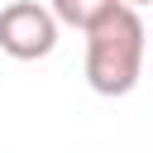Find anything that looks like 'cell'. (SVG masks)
Wrapping results in <instances>:
<instances>
[{
	"label": "cell",
	"instance_id": "cell-2",
	"mask_svg": "<svg viewBox=\"0 0 153 153\" xmlns=\"http://www.w3.org/2000/svg\"><path fill=\"white\" fill-rule=\"evenodd\" d=\"M57 48V19L38 0H10L0 10V53L14 62H38Z\"/></svg>",
	"mask_w": 153,
	"mask_h": 153
},
{
	"label": "cell",
	"instance_id": "cell-3",
	"mask_svg": "<svg viewBox=\"0 0 153 153\" xmlns=\"http://www.w3.org/2000/svg\"><path fill=\"white\" fill-rule=\"evenodd\" d=\"M120 0H48V10H53V19H57V29L67 24V29H91L100 14H110Z\"/></svg>",
	"mask_w": 153,
	"mask_h": 153
},
{
	"label": "cell",
	"instance_id": "cell-1",
	"mask_svg": "<svg viewBox=\"0 0 153 153\" xmlns=\"http://www.w3.org/2000/svg\"><path fill=\"white\" fill-rule=\"evenodd\" d=\"M143 48H148L143 14L129 5H115L86 29V86L110 100L129 96L143 76Z\"/></svg>",
	"mask_w": 153,
	"mask_h": 153
},
{
	"label": "cell",
	"instance_id": "cell-4",
	"mask_svg": "<svg viewBox=\"0 0 153 153\" xmlns=\"http://www.w3.org/2000/svg\"><path fill=\"white\" fill-rule=\"evenodd\" d=\"M120 5H129V10H143V5H153V0H120Z\"/></svg>",
	"mask_w": 153,
	"mask_h": 153
}]
</instances>
